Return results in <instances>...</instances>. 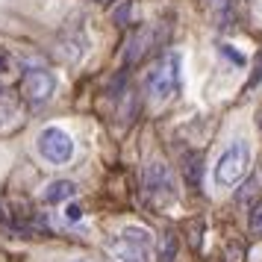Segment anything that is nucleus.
<instances>
[{"mask_svg":"<svg viewBox=\"0 0 262 262\" xmlns=\"http://www.w3.org/2000/svg\"><path fill=\"white\" fill-rule=\"evenodd\" d=\"M250 168V144L245 139H236L233 144H227L218 162H215V171H212V180L218 189H233L238 180L248 174Z\"/></svg>","mask_w":262,"mask_h":262,"instance_id":"nucleus-1","label":"nucleus"},{"mask_svg":"<svg viewBox=\"0 0 262 262\" xmlns=\"http://www.w3.org/2000/svg\"><path fill=\"white\" fill-rule=\"evenodd\" d=\"M180 80H183V59L180 53H168L147 74V95L154 100H168L180 92Z\"/></svg>","mask_w":262,"mask_h":262,"instance_id":"nucleus-2","label":"nucleus"},{"mask_svg":"<svg viewBox=\"0 0 262 262\" xmlns=\"http://www.w3.org/2000/svg\"><path fill=\"white\" fill-rule=\"evenodd\" d=\"M115 262H150V233L144 227H124L109 245Z\"/></svg>","mask_w":262,"mask_h":262,"instance_id":"nucleus-3","label":"nucleus"},{"mask_svg":"<svg viewBox=\"0 0 262 262\" xmlns=\"http://www.w3.org/2000/svg\"><path fill=\"white\" fill-rule=\"evenodd\" d=\"M36 147L50 165H65L74 156V139L62 127H45V130L38 133Z\"/></svg>","mask_w":262,"mask_h":262,"instance_id":"nucleus-4","label":"nucleus"},{"mask_svg":"<svg viewBox=\"0 0 262 262\" xmlns=\"http://www.w3.org/2000/svg\"><path fill=\"white\" fill-rule=\"evenodd\" d=\"M53 92H56V77L50 71H45V68H33V71H27L21 77V95L33 106L48 103L50 97H53Z\"/></svg>","mask_w":262,"mask_h":262,"instance_id":"nucleus-5","label":"nucleus"},{"mask_svg":"<svg viewBox=\"0 0 262 262\" xmlns=\"http://www.w3.org/2000/svg\"><path fill=\"white\" fill-rule=\"evenodd\" d=\"M142 180H144V191H147L150 198H171V194H174L171 171H168V165H162V162H147Z\"/></svg>","mask_w":262,"mask_h":262,"instance_id":"nucleus-6","label":"nucleus"},{"mask_svg":"<svg viewBox=\"0 0 262 262\" xmlns=\"http://www.w3.org/2000/svg\"><path fill=\"white\" fill-rule=\"evenodd\" d=\"M85 50H89V36H85L83 27H71L68 33H62V36H59V53L68 62L83 59Z\"/></svg>","mask_w":262,"mask_h":262,"instance_id":"nucleus-7","label":"nucleus"},{"mask_svg":"<svg viewBox=\"0 0 262 262\" xmlns=\"http://www.w3.org/2000/svg\"><path fill=\"white\" fill-rule=\"evenodd\" d=\"M74 194H77V186H74L71 180H53V183H48V189H45V203H65L71 201Z\"/></svg>","mask_w":262,"mask_h":262,"instance_id":"nucleus-8","label":"nucleus"},{"mask_svg":"<svg viewBox=\"0 0 262 262\" xmlns=\"http://www.w3.org/2000/svg\"><path fill=\"white\" fill-rule=\"evenodd\" d=\"M177 250H180V238L177 233H162V238H159V250H156V259L159 262H174L177 259Z\"/></svg>","mask_w":262,"mask_h":262,"instance_id":"nucleus-9","label":"nucleus"},{"mask_svg":"<svg viewBox=\"0 0 262 262\" xmlns=\"http://www.w3.org/2000/svg\"><path fill=\"white\" fill-rule=\"evenodd\" d=\"M183 174L189 180V186H201V154H189L183 159Z\"/></svg>","mask_w":262,"mask_h":262,"instance_id":"nucleus-10","label":"nucleus"},{"mask_svg":"<svg viewBox=\"0 0 262 262\" xmlns=\"http://www.w3.org/2000/svg\"><path fill=\"white\" fill-rule=\"evenodd\" d=\"M18 115V106H15L12 100H6V97H0V127H6L9 121Z\"/></svg>","mask_w":262,"mask_h":262,"instance_id":"nucleus-11","label":"nucleus"},{"mask_svg":"<svg viewBox=\"0 0 262 262\" xmlns=\"http://www.w3.org/2000/svg\"><path fill=\"white\" fill-rule=\"evenodd\" d=\"M212 9H215V21L218 24L230 21V0H212Z\"/></svg>","mask_w":262,"mask_h":262,"instance_id":"nucleus-12","label":"nucleus"},{"mask_svg":"<svg viewBox=\"0 0 262 262\" xmlns=\"http://www.w3.org/2000/svg\"><path fill=\"white\" fill-rule=\"evenodd\" d=\"M83 215H85V209L80 206V203H68V206H65V221H68V224L83 221Z\"/></svg>","mask_w":262,"mask_h":262,"instance_id":"nucleus-13","label":"nucleus"},{"mask_svg":"<svg viewBox=\"0 0 262 262\" xmlns=\"http://www.w3.org/2000/svg\"><path fill=\"white\" fill-rule=\"evenodd\" d=\"M250 230L253 233H262V201L259 203H253V209H250Z\"/></svg>","mask_w":262,"mask_h":262,"instance_id":"nucleus-14","label":"nucleus"},{"mask_svg":"<svg viewBox=\"0 0 262 262\" xmlns=\"http://www.w3.org/2000/svg\"><path fill=\"white\" fill-rule=\"evenodd\" d=\"M6 68H9V59H6V53H0V74L6 71Z\"/></svg>","mask_w":262,"mask_h":262,"instance_id":"nucleus-15","label":"nucleus"},{"mask_svg":"<svg viewBox=\"0 0 262 262\" xmlns=\"http://www.w3.org/2000/svg\"><path fill=\"white\" fill-rule=\"evenodd\" d=\"M3 218H6V212H3V203H0V221H3Z\"/></svg>","mask_w":262,"mask_h":262,"instance_id":"nucleus-16","label":"nucleus"},{"mask_svg":"<svg viewBox=\"0 0 262 262\" xmlns=\"http://www.w3.org/2000/svg\"><path fill=\"white\" fill-rule=\"evenodd\" d=\"M77 262H89V259H77Z\"/></svg>","mask_w":262,"mask_h":262,"instance_id":"nucleus-17","label":"nucleus"}]
</instances>
